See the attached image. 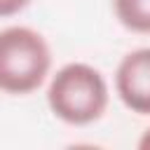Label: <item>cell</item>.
I'll use <instances>...</instances> for the list:
<instances>
[{
    "label": "cell",
    "mask_w": 150,
    "mask_h": 150,
    "mask_svg": "<svg viewBox=\"0 0 150 150\" xmlns=\"http://www.w3.org/2000/svg\"><path fill=\"white\" fill-rule=\"evenodd\" d=\"M30 0H0V16H14L21 9H26Z\"/></svg>",
    "instance_id": "5"
},
{
    "label": "cell",
    "mask_w": 150,
    "mask_h": 150,
    "mask_svg": "<svg viewBox=\"0 0 150 150\" xmlns=\"http://www.w3.org/2000/svg\"><path fill=\"white\" fill-rule=\"evenodd\" d=\"M138 148H141V150H150V129H148V131L141 136V141H138Z\"/></svg>",
    "instance_id": "6"
},
{
    "label": "cell",
    "mask_w": 150,
    "mask_h": 150,
    "mask_svg": "<svg viewBox=\"0 0 150 150\" xmlns=\"http://www.w3.org/2000/svg\"><path fill=\"white\" fill-rule=\"evenodd\" d=\"M115 91L136 115H150V47L129 52L115 70Z\"/></svg>",
    "instance_id": "3"
},
{
    "label": "cell",
    "mask_w": 150,
    "mask_h": 150,
    "mask_svg": "<svg viewBox=\"0 0 150 150\" xmlns=\"http://www.w3.org/2000/svg\"><path fill=\"white\" fill-rule=\"evenodd\" d=\"M52 68L47 40L28 26H9L0 30V91L30 94Z\"/></svg>",
    "instance_id": "2"
},
{
    "label": "cell",
    "mask_w": 150,
    "mask_h": 150,
    "mask_svg": "<svg viewBox=\"0 0 150 150\" xmlns=\"http://www.w3.org/2000/svg\"><path fill=\"white\" fill-rule=\"evenodd\" d=\"M108 82L89 63H68L56 70L47 89L49 110L66 124L84 127L108 108Z\"/></svg>",
    "instance_id": "1"
},
{
    "label": "cell",
    "mask_w": 150,
    "mask_h": 150,
    "mask_svg": "<svg viewBox=\"0 0 150 150\" xmlns=\"http://www.w3.org/2000/svg\"><path fill=\"white\" fill-rule=\"evenodd\" d=\"M120 23L131 33H150V0H112Z\"/></svg>",
    "instance_id": "4"
}]
</instances>
